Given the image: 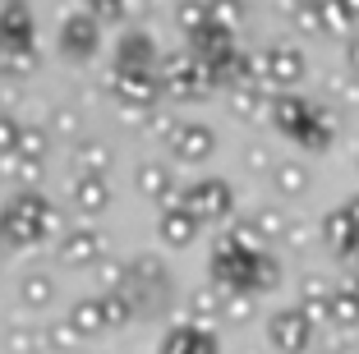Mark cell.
Wrapping results in <instances>:
<instances>
[{
    "label": "cell",
    "instance_id": "1",
    "mask_svg": "<svg viewBox=\"0 0 359 354\" xmlns=\"http://www.w3.org/2000/svg\"><path fill=\"white\" fill-rule=\"evenodd\" d=\"M51 212H55V203L46 198L42 189H19V193L5 203V212H0V221L10 230V244H37Z\"/></svg>",
    "mask_w": 359,
    "mask_h": 354
},
{
    "label": "cell",
    "instance_id": "2",
    "mask_svg": "<svg viewBox=\"0 0 359 354\" xmlns=\"http://www.w3.org/2000/svg\"><path fill=\"white\" fill-rule=\"evenodd\" d=\"M157 79H161V88H166L170 97H198L203 88H208L212 69L194 51H180V55H166V60L157 64Z\"/></svg>",
    "mask_w": 359,
    "mask_h": 354
},
{
    "label": "cell",
    "instance_id": "3",
    "mask_svg": "<svg viewBox=\"0 0 359 354\" xmlns=\"http://www.w3.org/2000/svg\"><path fill=\"white\" fill-rule=\"evenodd\" d=\"M55 258L65 267H102L106 262V235L93 226H74L55 240Z\"/></svg>",
    "mask_w": 359,
    "mask_h": 354
},
{
    "label": "cell",
    "instance_id": "4",
    "mask_svg": "<svg viewBox=\"0 0 359 354\" xmlns=\"http://www.w3.org/2000/svg\"><path fill=\"white\" fill-rule=\"evenodd\" d=\"M97 42H102V23H97L93 14H88V10L65 14V23H60V51L69 55V60H93Z\"/></svg>",
    "mask_w": 359,
    "mask_h": 354
},
{
    "label": "cell",
    "instance_id": "5",
    "mask_svg": "<svg viewBox=\"0 0 359 354\" xmlns=\"http://www.w3.org/2000/svg\"><path fill=\"white\" fill-rule=\"evenodd\" d=\"M231 184H222V179H203V184H194L184 198H180V207L189 212V217L198 221H222L226 212H231Z\"/></svg>",
    "mask_w": 359,
    "mask_h": 354
},
{
    "label": "cell",
    "instance_id": "6",
    "mask_svg": "<svg viewBox=\"0 0 359 354\" xmlns=\"http://www.w3.org/2000/svg\"><path fill=\"white\" fill-rule=\"evenodd\" d=\"M161 93H166V88H161L157 74L116 69V97H120V106H129V111H148V106H157Z\"/></svg>",
    "mask_w": 359,
    "mask_h": 354
},
{
    "label": "cell",
    "instance_id": "7",
    "mask_svg": "<svg viewBox=\"0 0 359 354\" xmlns=\"http://www.w3.org/2000/svg\"><path fill=\"white\" fill-rule=\"evenodd\" d=\"M37 32H32V14L23 5H5L0 10V51H32Z\"/></svg>",
    "mask_w": 359,
    "mask_h": 354
},
{
    "label": "cell",
    "instance_id": "8",
    "mask_svg": "<svg viewBox=\"0 0 359 354\" xmlns=\"http://www.w3.org/2000/svg\"><path fill=\"white\" fill-rule=\"evenodd\" d=\"M212 143H217V138H212V129L208 125H180L175 129V138H170V156H175V161H208L212 156Z\"/></svg>",
    "mask_w": 359,
    "mask_h": 354
},
{
    "label": "cell",
    "instance_id": "9",
    "mask_svg": "<svg viewBox=\"0 0 359 354\" xmlns=\"http://www.w3.org/2000/svg\"><path fill=\"white\" fill-rule=\"evenodd\" d=\"M152 60H157V42L148 32H125L116 46V69H143L152 74Z\"/></svg>",
    "mask_w": 359,
    "mask_h": 354
},
{
    "label": "cell",
    "instance_id": "10",
    "mask_svg": "<svg viewBox=\"0 0 359 354\" xmlns=\"http://www.w3.org/2000/svg\"><path fill=\"white\" fill-rule=\"evenodd\" d=\"M69 203H74L79 217H102V212L111 207V184H106V179L74 175V184H69Z\"/></svg>",
    "mask_w": 359,
    "mask_h": 354
},
{
    "label": "cell",
    "instance_id": "11",
    "mask_svg": "<svg viewBox=\"0 0 359 354\" xmlns=\"http://www.w3.org/2000/svg\"><path fill=\"white\" fill-rule=\"evenodd\" d=\"M111 161H116V152H111V143H102V138H83V143L74 147V175H83V179H106Z\"/></svg>",
    "mask_w": 359,
    "mask_h": 354
},
{
    "label": "cell",
    "instance_id": "12",
    "mask_svg": "<svg viewBox=\"0 0 359 354\" xmlns=\"http://www.w3.org/2000/svg\"><path fill=\"white\" fill-rule=\"evenodd\" d=\"M134 189L143 193V198H152V203H170V198H175L170 170L161 166V161H138V170H134Z\"/></svg>",
    "mask_w": 359,
    "mask_h": 354
},
{
    "label": "cell",
    "instance_id": "13",
    "mask_svg": "<svg viewBox=\"0 0 359 354\" xmlns=\"http://www.w3.org/2000/svg\"><path fill=\"white\" fill-rule=\"evenodd\" d=\"M194 235H198V217H189L180 203H170V207L161 212V240H166L170 249H184Z\"/></svg>",
    "mask_w": 359,
    "mask_h": 354
},
{
    "label": "cell",
    "instance_id": "14",
    "mask_svg": "<svg viewBox=\"0 0 359 354\" xmlns=\"http://www.w3.org/2000/svg\"><path fill=\"white\" fill-rule=\"evenodd\" d=\"M65 318L74 322L79 336H102V332H111V327H106V304L102 299H79V304H69V313H65Z\"/></svg>",
    "mask_w": 359,
    "mask_h": 354
},
{
    "label": "cell",
    "instance_id": "15",
    "mask_svg": "<svg viewBox=\"0 0 359 354\" xmlns=\"http://www.w3.org/2000/svg\"><path fill=\"white\" fill-rule=\"evenodd\" d=\"M161 354H217V341L198 327H175L161 345Z\"/></svg>",
    "mask_w": 359,
    "mask_h": 354
},
{
    "label": "cell",
    "instance_id": "16",
    "mask_svg": "<svg viewBox=\"0 0 359 354\" xmlns=\"http://www.w3.org/2000/svg\"><path fill=\"white\" fill-rule=\"evenodd\" d=\"M51 299H55L51 276H46V271H23V281H19V304L23 308H46Z\"/></svg>",
    "mask_w": 359,
    "mask_h": 354
},
{
    "label": "cell",
    "instance_id": "17",
    "mask_svg": "<svg viewBox=\"0 0 359 354\" xmlns=\"http://www.w3.org/2000/svg\"><path fill=\"white\" fill-rule=\"evenodd\" d=\"M175 23L189 37H198L203 28H212V10H208V0H180L175 5Z\"/></svg>",
    "mask_w": 359,
    "mask_h": 354
},
{
    "label": "cell",
    "instance_id": "18",
    "mask_svg": "<svg viewBox=\"0 0 359 354\" xmlns=\"http://www.w3.org/2000/svg\"><path fill=\"white\" fill-rule=\"evenodd\" d=\"M0 175H5V179H19L23 189H32L37 179H42V166H37V161H28V156H19V152H10V156H0Z\"/></svg>",
    "mask_w": 359,
    "mask_h": 354
},
{
    "label": "cell",
    "instance_id": "19",
    "mask_svg": "<svg viewBox=\"0 0 359 354\" xmlns=\"http://www.w3.org/2000/svg\"><path fill=\"white\" fill-rule=\"evenodd\" d=\"M51 134L55 138H69V143H83V115L74 111V106H55L51 111Z\"/></svg>",
    "mask_w": 359,
    "mask_h": 354
},
{
    "label": "cell",
    "instance_id": "20",
    "mask_svg": "<svg viewBox=\"0 0 359 354\" xmlns=\"http://www.w3.org/2000/svg\"><path fill=\"white\" fill-rule=\"evenodd\" d=\"M272 336H276V345H285V350H299L304 336H309V327H304V318H295V313H281V318L272 322Z\"/></svg>",
    "mask_w": 359,
    "mask_h": 354
},
{
    "label": "cell",
    "instance_id": "21",
    "mask_svg": "<svg viewBox=\"0 0 359 354\" xmlns=\"http://www.w3.org/2000/svg\"><path fill=\"white\" fill-rule=\"evenodd\" d=\"M46 147H51V134H46V129H37V125L23 129L19 156H28V161H37V166H42V161H46Z\"/></svg>",
    "mask_w": 359,
    "mask_h": 354
},
{
    "label": "cell",
    "instance_id": "22",
    "mask_svg": "<svg viewBox=\"0 0 359 354\" xmlns=\"http://www.w3.org/2000/svg\"><path fill=\"white\" fill-rule=\"evenodd\" d=\"M102 304H106V327H129V318H134L129 294H102Z\"/></svg>",
    "mask_w": 359,
    "mask_h": 354
},
{
    "label": "cell",
    "instance_id": "23",
    "mask_svg": "<svg viewBox=\"0 0 359 354\" xmlns=\"http://www.w3.org/2000/svg\"><path fill=\"white\" fill-rule=\"evenodd\" d=\"M23 120H14V115H5L0 111V156H10V152H19V143H23Z\"/></svg>",
    "mask_w": 359,
    "mask_h": 354
},
{
    "label": "cell",
    "instance_id": "24",
    "mask_svg": "<svg viewBox=\"0 0 359 354\" xmlns=\"http://www.w3.org/2000/svg\"><path fill=\"white\" fill-rule=\"evenodd\" d=\"M46 336L32 332V327H10V336H5V345H10V354H37V345H42Z\"/></svg>",
    "mask_w": 359,
    "mask_h": 354
},
{
    "label": "cell",
    "instance_id": "25",
    "mask_svg": "<svg viewBox=\"0 0 359 354\" xmlns=\"http://www.w3.org/2000/svg\"><path fill=\"white\" fill-rule=\"evenodd\" d=\"M46 345H55V350H74V345H83V336L74 332V322H69V318H60V322L46 327Z\"/></svg>",
    "mask_w": 359,
    "mask_h": 354
},
{
    "label": "cell",
    "instance_id": "26",
    "mask_svg": "<svg viewBox=\"0 0 359 354\" xmlns=\"http://www.w3.org/2000/svg\"><path fill=\"white\" fill-rule=\"evenodd\" d=\"M208 10H212V23H217V28H235L240 14H244V5L240 0H208Z\"/></svg>",
    "mask_w": 359,
    "mask_h": 354
},
{
    "label": "cell",
    "instance_id": "27",
    "mask_svg": "<svg viewBox=\"0 0 359 354\" xmlns=\"http://www.w3.org/2000/svg\"><path fill=\"white\" fill-rule=\"evenodd\" d=\"M0 69L32 74V69H37V46H32V51H0Z\"/></svg>",
    "mask_w": 359,
    "mask_h": 354
},
{
    "label": "cell",
    "instance_id": "28",
    "mask_svg": "<svg viewBox=\"0 0 359 354\" xmlns=\"http://www.w3.org/2000/svg\"><path fill=\"white\" fill-rule=\"evenodd\" d=\"M88 14H93L97 23H102V19L120 23V19H129V0H93V5H88Z\"/></svg>",
    "mask_w": 359,
    "mask_h": 354
},
{
    "label": "cell",
    "instance_id": "29",
    "mask_svg": "<svg viewBox=\"0 0 359 354\" xmlns=\"http://www.w3.org/2000/svg\"><path fill=\"white\" fill-rule=\"evenodd\" d=\"M189 308H194V318H212V313H217V290H212V285L194 290L189 294Z\"/></svg>",
    "mask_w": 359,
    "mask_h": 354
},
{
    "label": "cell",
    "instance_id": "30",
    "mask_svg": "<svg viewBox=\"0 0 359 354\" xmlns=\"http://www.w3.org/2000/svg\"><path fill=\"white\" fill-rule=\"evenodd\" d=\"M267 69L276 74V79H295L299 74V60L290 51H272V60H267Z\"/></svg>",
    "mask_w": 359,
    "mask_h": 354
},
{
    "label": "cell",
    "instance_id": "31",
    "mask_svg": "<svg viewBox=\"0 0 359 354\" xmlns=\"http://www.w3.org/2000/svg\"><path fill=\"white\" fill-rule=\"evenodd\" d=\"M254 106H258L254 93H235V111H240V115H254Z\"/></svg>",
    "mask_w": 359,
    "mask_h": 354
},
{
    "label": "cell",
    "instance_id": "32",
    "mask_svg": "<svg viewBox=\"0 0 359 354\" xmlns=\"http://www.w3.org/2000/svg\"><path fill=\"white\" fill-rule=\"evenodd\" d=\"M276 179H281V189H299V170L295 166H281V175H276Z\"/></svg>",
    "mask_w": 359,
    "mask_h": 354
},
{
    "label": "cell",
    "instance_id": "33",
    "mask_svg": "<svg viewBox=\"0 0 359 354\" xmlns=\"http://www.w3.org/2000/svg\"><path fill=\"white\" fill-rule=\"evenodd\" d=\"M5 244H10V230H5V221H0V249H5Z\"/></svg>",
    "mask_w": 359,
    "mask_h": 354
},
{
    "label": "cell",
    "instance_id": "34",
    "mask_svg": "<svg viewBox=\"0 0 359 354\" xmlns=\"http://www.w3.org/2000/svg\"><path fill=\"white\" fill-rule=\"evenodd\" d=\"M5 5H19V0H5Z\"/></svg>",
    "mask_w": 359,
    "mask_h": 354
},
{
    "label": "cell",
    "instance_id": "35",
    "mask_svg": "<svg viewBox=\"0 0 359 354\" xmlns=\"http://www.w3.org/2000/svg\"><path fill=\"white\" fill-rule=\"evenodd\" d=\"M88 5H93V0H83V10H88Z\"/></svg>",
    "mask_w": 359,
    "mask_h": 354
}]
</instances>
